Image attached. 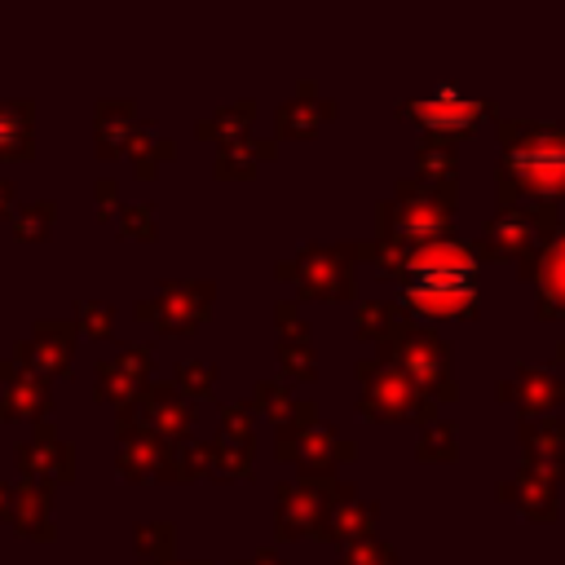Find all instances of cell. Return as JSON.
<instances>
[{
  "label": "cell",
  "instance_id": "obj_1",
  "mask_svg": "<svg viewBox=\"0 0 565 565\" xmlns=\"http://www.w3.org/2000/svg\"><path fill=\"white\" fill-rule=\"evenodd\" d=\"M503 163H499V203L556 199L565 194V128L539 119H499Z\"/></svg>",
  "mask_w": 565,
  "mask_h": 565
},
{
  "label": "cell",
  "instance_id": "obj_2",
  "mask_svg": "<svg viewBox=\"0 0 565 565\" xmlns=\"http://www.w3.org/2000/svg\"><path fill=\"white\" fill-rule=\"evenodd\" d=\"M450 207H455V185H428L411 177L397 185L393 199L380 203V238L402 247L450 238Z\"/></svg>",
  "mask_w": 565,
  "mask_h": 565
},
{
  "label": "cell",
  "instance_id": "obj_3",
  "mask_svg": "<svg viewBox=\"0 0 565 565\" xmlns=\"http://www.w3.org/2000/svg\"><path fill=\"white\" fill-rule=\"evenodd\" d=\"M556 230H561L556 199H525V203L499 207V216H490V225L481 230L477 256H486V260H512L516 256L525 265Z\"/></svg>",
  "mask_w": 565,
  "mask_h": 565
},
{
  "label": "cell",
  "instance_id": "obj_4",
  "mask_svg": "<svg viewBox=\"0 0 565 565\" xmlns=\"http://www.w3.org/2000/svg\"><path fill=\"white\" fill-rule=\"evenodd\" d=\"M380 358L384 362H393L397 371H406L433 402L437 397H455V380H450V344L437 335V331H428V327H419L415 318L406 322V327H397L384 344H380Z\"/></svg>",
  "mask_w": 565,
  "mask_h": 565
},
{
  "label": "cell",
  "instance_id": "obj_5",
  "mask_svg": "<svg viewBox=\"0 0 565 565\" xmlns=\"http://www.w3.org/2000/svg\"><path fill=\"white\" fill-rule=\"evenodd\" d=\"M358 380H362V397H358V406H362V415H371V419H424V424H433V397L406 375V371H397L393 362H384V358H366V362H358Z\"/></svg>",
  "mask_w": 565,
  "mask_h": 565
},
{
  "label": "cell",
  "instance_id": "obj_6",
  "mask_svg": "<svg viewBox=\"0 0 565 565\" xmlns=\"http://www.w3.org/2000/svg\"><path fill=\"white\" fill-rule=\"evenodd\" d=\"M353 247H327L313 243L291 260H278V278H291L300 296H318V300H340L353 291Z\"/></svg>",
  "mask_w": 565,
  "mask_h": 565
},
{
  "label": "cell",
  "instance_id": "obj_7",
  "mask_svg": "<svg viewBox=\"0 0 565 565\" xmlns=\"http://www.w3.org/2000/svg\"><path fill=\"white\" fill-rule=\"evenodd\" d=\"M212 282H194V278H177V282H163L154 296H141L132 309H137V318L141 322H154L159 331H168V335H181V331H194L203 318H207V309H212Z\"/></svg>",
  "mask_w": 565,
  "mask_h": 565
},
{
  "label": "cell",
  "instance_id": "obj_8",
  "mask_svg": "<svg viewBox=\"0 0 565 565\" xmlns=\"http://www.w3.org/2000/svg\"><path fill=\"white\" fill-rule=\"evenodd\" d=\"M335 499V481L331 477H300V481H282L278 486V539H296V534H313L322 539L327 512Z\"/></svg>",
  "mask_w": 565,
  "mask_h": 565
},
{
  "label": "cell",
  "instance_id": "obj_9",
  "mask_svg": "<svg viewBox=\"0 0 565 565\" xmlns=\"http://www.w3.org/2000/svg\"><path fill=\"white\" fill-rule=\"evenodd\" d=\"M274 446H278V459L300 463L305 477H331L335 463H344V459L358 455V446L349 437H335L322 419L313 428H305V433H278Z\"/></svg>",
  "mask_w": 565,
  "mask_h": 565
},
{
  "label": "cell",
  "instance_id": "obj_10",
  "mask_svg": "<svg viewBox=\"0 0 565 565\" xmlns=\"http://www.w3.org/2000/svg\"><path fill=\"white\" fill-rule=\"evenodd\" d=\"M490 110V102H477V97H459L450 84H441L433 97H411L397 106L402 119H415L428 128V137H450V132H463L472 128L481 115Z\"/></svg>",
  "mask_w": 565,
  "mask_h": 565
},
{
  "label": "cell",
  "instance_id": "obj_11",
  "mask_svg": "<svg viewBox=\"0 0 565 565\" xmlns=\"http://www.w3.org/2000/svg\"><path fill=\"white\" fill-rule=\"evenodd\" d=\"M53 415V393L49 380L18 358H0V419H31L35 428L49 424Z\"/></svg>",
  "mask_w": 565,
  "mask_h": 565
},
{
  "label": "cell",
  "instance_id": "obj_12",
  "mask_svg": "<svg viewBox=\"0 0 565 565\" xmlns=\"http://www.w3.org/2000/svg\"><path fill=\"white\" fill-rule=\"evenodd\" d=\"M0 521H9L18 534L53 539V486L44 481H0Z\"/></svg>",
  "mask_w": 565,
  "mask_h": 565
},
{
  "label": "cell",
  "instance_id": "obj_13",
  "mask_svg": "<svg viewBox=\"0 0 565 565\" xmlns=\"http://www.w3.org/2000/svg\"><path fill=\"white\" fill-rule=\"evenodd\" d=\"M137 415L141 424L163 437V441H190L194 424H199V411L194 402L177 388V384H146L141 397H137Z\"/></svg>",
  "mask_w": 565,
  "mask_h": 565
},
{
  "label": "cell",
  "instance_id": "obj_14",
  "mask_svg": "<svg viewBox=\"0 0 565 565\" xmlns=\"http://www.w3.org/2000/svg\"><path fill=\"white\" fill-rule=\"evenodd\" d=\"M13 463L22 468L26 481H44V486H62L75 477V446L57 441L49 424L35 428V437L13 441Z\"/></svg>",
  "mask_w": 565,
  "mask_h": 565
},
{
  "label": "cell",
  "instance_id": "obj_15",
  "mask_svg": "<svg viewBox=\"0 0 565 565\" xmlns=\"http://www.w3.org/2000/svg\"><path fill=\"white\" fill-rule=\"evenodd\" d=\"M75 322H35V331L13 344V358L31 371H40L44 380L49 375H66L71 371V353H75Z\"/></svg>",
  "mask_w": 565,
  "mask_h": 565
},
{
  "label": "cell",
  "instance_id": "obj_16",
  "mask_svg": "<svg viewBox=\"0 0 565 565\" xmlns=\"http://www.w3.org/2000/svg\"><path fill=\"white\" fill-rule=\"evenodd\" d=\"M146 375H150V349L146 344H128L124 353L97 362V397L102 402H115V406H132L146 388Z\"/></svg>",
  "mask_w": 565,
  "mask_h": 565
},
{
  "label": "cell",
  "instance_id": "obj_17",
  "mask_svg": "<svg viewBox=\"0 0 565 565\" xmlns=\"http://www.w3.org/2000/svg\"><path fill=\"white\" fill-rule=\"evenodd\" d=\"M521 269L539 282V313L543 318H565V225Z\"/></svg>",
  "mask_w": 565,
  "mask_h": 565
},
{
  "label": "cell",
  "instance_id": "obj_18",
  "mask_svg": "<svg viewBox=\"0 0 565 565\" xmlns=\"http://www.w3.org/2000/svg\"><path fill=\"white\" fill-rule=\"evenodd\" d=\"M375 516H380V508H375L371 499H362L353 486H335V499H331V512H327L322 539L362 543V539H371V530H375Z\"/></svg>",
  "mask_w": 565,
  "mask_h": 565
},
{
  "label": "cell",
  "instance_id": "obj_19",
  "mask_svg": "<svg viewBox=\"0 0 565 565\" xmlns=\"http://www.w3.org/2000/svg\"><path fill=\"white\" fill-rule=\"evenodd\" d=\"M503 499L516 503L530 521H556V481L534 463H521L516 477L503 481Z\"/></svg>",
  "mask_w": 565,
  "mask_h": 565
},
{
  "label": "cell",
  "instance_id": "obj_20",
  "mask_svg": "<svg viewBox=\"0 0 565 565\" xmlns=\"http://www.w3.org/2000/svg\"><path fill=\"white\" fill-rule=\"evenodd\" d=\"M521 446H525V463L543 468L552 481H565V419H525Z\"/></svg>",
  "mask_w": 565,
  "mask_h": 565
},
{
  "label": "cell",
  "instance_id": "obj_21",
  "mask_svg": "<svg viewBox=\"0 0 565 565\" xmlns=\"http://www.w3.org/2000/svg\"><path fill=\"white\" fill-rule=\"evenodd\" d=\"M508 402H516L521 411H547V406H561L565 402V380L561 375H547L539 366H516L503 388H499Z\"/></svg>",
  "mask_w": 565,
  "mask_h": 565
},
{
  "label": "cell",
  "instance_id": "obj_22",
  "mask_svg": "<svg viewBox=\"0 0 565 565\" xmlns=\"http://www.w3.org/2000/svg\"><path fill=\"white\" fill-rule=\"evenodd\" d=\"M132 102H102L97 115H93V128H97V154L102 159H115L128 150L132 141Z\"/></svg>",
  "mask_w": 565,
  "mask_h": 565
},
{
  "label": "cell",
  "instance_id": "obj_23",
  "mask_svg": "<svg viewBox=\"0 0 565 565\" xmlns=\"http://www.w3.org/2000/svg\"><path fill=\"white\" fill-rule=\"evenodd\" d=\"M331 115H335V102H313V84H300V97H291L287 106H278V137L313 132Z\"/></svg>",
  "mask_w": 565,
  "mask_h": 565
},
{
  "label": "cell",
  "instance_id": "obj_24",
  "mask_svg": "<svg viewBox=\"0 0 565 565\" xmlns=\"http://www.w3.org/2000/svg\"><path fill=\"white\" fill-rule=\"evenodd\" d=\"M31 102H0V159H26L31 146Z\"/></svg>",
  "mask_w": 565,
  "mask_h": 565
},
{
  "label": "cell",
  "instance_id": "obj_25",
  "mask_svg": "<svg viewBox=\"0 0 565 565\" xmlns=\"http://www.w3.org/2000/svg\"><path fill=\"white\" fill-rule=\"evenodd\" d=\"M411 322V313H406V305H388V300H362L358 305V335L362 340H375V344H384L397 327H406Z\"/></svg>",
  "mask_w": 565,
  "mask_h": 565
},
{
  "label": "cell",
  "instance_id": "obj_26",
  "mask_svg": "<svg viewBox=\"0 0 565 565\" xmlns=\"http://www.w3.org/2000/svg\"><path fill=\"white\" fill-rule=\"evenodd\" d=\"M455 168H459V159L446 137H428L415 154V177L428 185H455Z\"/></svg>",
  "mask_w": 565,
  "mask_h": 565
},
{
  "label": "cell",
  "instance_id": "obj_27",
  "mask_svg": "<svg viewBox=\"0 0 565 565\" xmlns=\"http://www.w3.org/2000/svg\"><path fill=\"white\" fill-rule=\"evenodd\" d=\"M252 137H243V141H230V146H221V159H216V172L230 181V177H252L256 172V163L260 159H269L274 154V146H247Z\"/></svg>",
  "mask_w": 565,
  "mask_h": 565
},
{
  "label": "cell",
  "instance_id": "obj_28",
  "mask_svg": "<svg viewBox=\"0 0 565 565\" xmlns=\"http://www.w3.org/2000/svg\"><path fill=\"white\" fill-rule=\"evenodd\" d=\"M207 450H212V472H221V477H247L252 472V441L216 433V441H207Z\"/></svg>",
  "mask_w": 565,
  "mask_h": 565
},
{
  "label": "cell",
  "instance_id": "obj_29",
  "mask_svg": "<svg viewBox=\"0 0 565 565\" xmlns=\"http://www.w3.org/2000/svg\"><path fill=\"white\" fill-rule=\"evenodd\" d=\"M252 115H256V106H252V102H238L234 110H221V115L203 119V124H199V132H203V137H212V141H221V146H230V141H243V132H247Z\"/></svg>",
  "mask_w": 565,
  "mask_h": 565
},
{
  "label": "cell",
  "instance_id": "obj_30",
  "mask_svg": "<svg viewBox=\"0 0 565 565\" xmlns=\"http://www.w3.org/2000/svg\"><path fill=\"white\" fill-rule=\"evenodd\" d=\"M13 234L18 238H44L49 230H53V221H57V203H49V199H31V203H22V207H13Z\"/></svg>",
  "mask_w": 565,
  "mask_h": 565
},
{
  "label": "cell",
  "instance_id": "obj_31",
  "mask_svg": "<svg viewBox=\"0 0 565 565\" xmlns=\"http://www.w3.org/2000/svg\"><path fill=\"white\" fill-rule=\"evenodd\" d=\"M415 455L424 459V463H450L455 455H459V441H455V428L450 424H424V433H419V441H415Z\"/></svg>",
  "mask_w": 565,
  "mask_h": 565
},
{
  "label": "cell",
  "instance_id": "obj_32",
  "mask_svg": "<svg viewBox=\"0 0 565 565\" xmlns=\"http://www.w3.org/2000/svg\"><path fill=\"white\" fill-rule=\"evenodd\" d=\"M172 525H141L137 530V565H172Z\"/></svg>",
  "mask_w": 565,
  "mask_h": 565
},
{
  "label": "cell",
  "instance_id": "obj_33",
  "mask_svg": "<svg viewBox=\"0 0 565 565\" xmlns=\"http://www.w3.org/2000/svg\"><path fill=\"white\" fill-rule=\"evenodd\" d=\"M128 159H132L137 177H150L154 172V159H172V141L168 137H154V132H132Z\"/></svg>",
  "mask_w": 565,
  "mask_h": 565
},
{
  "label": "cell",
  "instance_id": "obj_34",
  "mask_svg": "<svg viewBox=\"0 0 565 565\" xmlns=\"http://www.w3.org/2000/svg\"><path fill=\"white\" fill-rule=\"evenodd\" d=\"M172 384L194 402V397H207L212 393V384H216V366L212 362H177V371H172Z\"/></svg>",
  "mask_w": 565,
  "mask_h": 565
},
{
  "label": "cell",
  "instance_id": "obj_35",
  "mask_svg": "<svg viewBox=\"0 0 565 565\" xmlns=\"http://www.w3.org/2000/svg\"><path fill=\"white\" fill-rule=\"evenodd\" d=\"M278 358L287 366L291 380H313V349H309V335H282L278 340Z\"/></svg>",
  "mask_w": 565,
  "mask_h": 565
},
{
  "label": "cell",
  "instance_id": "obj_36",
  "mask_svg": "<svg viewBox=\"0 0 565 565\" xmlns=\"http://www.w3.org/2000/svg\"><path fill=\"white\" fill-rule=\"evenodd\" d=\"M75 313H79V331H88V335H115V309L106 305V300H75Z\"/></svg>",
  "mask_w": 565,
  "mask_h": 565
},
{
  "label": "cell",
  "instance_id": "obj_37",
  "mask_svg": "<svg viewBox=\"0 0 565 565\" xmlns=\"http://www.w3.org/2000/svg\"><path fill=\"white\" fill-rule=\"evenodd\" d=\"M340 565H397V556H393L388 543L362 539V543H349V547H344V561H340Z\"/></svg>",
  "mask_w": 565,
  "mask_h": 565
},
{
  "label": "cell",
  "instance_id": "obj_38",
  "mask_svg": "<svg viewBox=\"0 0 565 565\" xmlns=\"http://www.w3.org/2000/svg\"><path fill=\"white\" fill-rule=\"evenodd\" d=\"M119 234L128 238H150L154 234V207L150 203H132V207H119Z\"/></svg>",
  "mask_w": 565,
  "mask_h": 565
},
{
  "label": "cell",
  "instance_id": "obj_39",
  "mask_svg": "<svg viewBox=\"0 0 565 565\" xmlns=\"http://www.w3.org/2000/svg\"><path fill=\"white\" fill-rule=\"evenodd\" d=\"M221 437L252 441V411H247L243 402H225V406H221Z\"/></svg>",
  "mask_w": 565,
  "mask_h": 565
},
{
  "label": "cell",
  "instance_id": "obj_40",
  "mask_svg": "<svg viewBox=\"0 0 565 565\" xmlns=\"http://www.w3.org/2000/svg\"><path fill=\"white\" fill-rule=\"evenodd\" d=\"M97 203H102V216L119 212V207H115V181H102V185H97Z\"/></svg>",
  "mask_w": 565,
  "mask_h": 565
},
{
  "label": "cell",
  "instance_id": "obj_41",
  "mask_svg": "<svg viewBox=\"0 0 565 565\" xmlns=\"http://www.w3.org/2000/svg\"><path fill=\"white\" fill-rule=\"evenodd\" d=\"M238 565H287V561H282L278 552L265 547V552H256V556H247V561H238Z\"/></svg>",
  "mask_w": 565,
  "mask_h": 565
},
{
  "label": "cell",
  "instance_id": "obj_42",
  "mask_svg": "<svg viewBox=\"0 0 565 565\" xmlns=\"http://www.w3.org/2000/svg\"><path fill=\"white\" fill-rule=\"evenodd\" d=\"M9 199H13V185H9V181H0V212H9Z\"/></svg>",
  "mask_w": 565,
  "mask_h": 565
},
{
  "label": "cell",
  "instance_id": "obj_43",
  "mask_svg": "<svg viewBox=\"0 0 565 565\" xmlns=\"http://www.w3.org/2000/svg\"><path fill=\"white\" fill-rule=\"evenodd\" d=\"M556 358H561V362H565V340H561V344H556Z\"/></svg>",
  "mask_w": 565,
  "mask_h": 565
},
{
  "label": "cell",
  "instance_id": "obj_44",
  "mask_svg": "<svg viewBox=\"0 0 565 565\" xmlns=\"http://www.w3.org/2000/svg\"><path fill=\"white\" fill-rule=\"evenodd\" d=\"M194 565H203V561H194Z\"/></svg>",
  "mask_w": 565,
  "mask_h": 565
}]
</instances>
